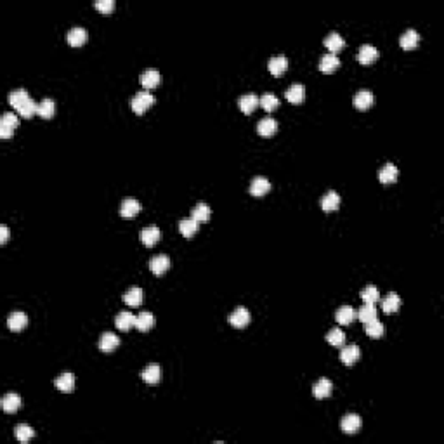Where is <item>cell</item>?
<instances>
[{
	"label": "cell",
	"instance_id": "41",
	"mask_svg": "<svg viewBox=\"0 0 444 444\" xmlns=\"http://www.w3.org/2000/svg\"><path fill=\"white\" fill-rule=\"evenodd\" d=\"M365 330L372 339H380L384 335V325L380 323L378 319H373L370 323H365Z\"/></svg>",
	"mask_w": 444,
	"mask_h": 444
},
{
	"label": "cell",
	"instance_id": "16",
	"mask_svg": "<svg viewBox=\"0 0 444 444\" xmlns=\"http://www.w3.org/2000/svg\"><path fill=\"white\" fill-rule=\"evenodd\" d=\"M397 176H399V170L394 164H385L380 169V172H378V179H380V182H384V184H392V182H396Z\"/></svg>",
	"mask_w": 444,
	"mask_h": 444
},
{
	"label": "cell",
	"instance_id": "1",
	"mask_svg": "<svg viewBox=\"0 0 444 444\" xmlns=\"http://www.w3.org/2000/svg\"><path fill=\"white\" fill-rule=\"evenodd\" d=\"M154 101H156V99H154V96L149 91H141V92H137L136 96L132 97L130 104H132V109L137 113V115H142V113H144L149 106L154 104Z\"/></svg>",
	"mask_w": 444,
	"mask_h": 444
},
{
	"label": "cell",
	"instance_id": "6",
	"mask_svg": "<svg viewBox=\"0 0 444 444\" xmlns=\"http://www.w3.org/2000/svg\"><path fill=\"white\" fill-rule=\"evenodd\" d=\"M160 80H162L160 71L154 70V68H149V70H146V71L141 75V84H142V87H144V91H149V89H154L158 84H160Z\"/></svg>",
	"mask_w": 444,
	"mask_h": 444
},
{
	"label": "cell",
	"instance_id": "10",
	"mask_svg": "<svg viewBox=\"0 0 444 444\" xmlns=\"http://www.w3.org/2000/svg\"><path fill=\"white\" fill-rule=\"evenodd\" d=\"M26 325H28V316L24 314L23 311H14L7 317V327H9L12 332H19V330H23Z\"/></svg>",
	"mask_w": 444,
	"mask_h": 444
},
{
	"label": "cell",
	"instance_id": "7",
	"mask_svg": "<svg viewBox=\"0 0 444 444\" xmlns=\"http://www.w3.org/2000/svg\"><path fill=\"white\" fill-rule=\"evenodd\" d=\"M87 30L82 26H73L70 31H68V44L73 47H78V46H84L85 42H87Z\"/></svg>",
	"mask_w": 444,
	"mask_h": 444
},
{
	"label": "cell",
	"instance_id": "13",
	"mask_svg": "<svg viewBox=\"0 0 444 444\" xmlns=\"http://www.w3.org/2000/svg\"><path fill=\"white\" fill-rule=\"evenodd\" d=\"M169 267H170L169 255L160 254V255H154V257L149 260V269H151V272H154V274H164Z\"/></svg>",
	"mask_w": 444,
	"mask_h": 444
},
{
	"label": "cell",
	"instance_id": "39",
	"mask_svg": "<svg viewBox=\"0 0 444 444\" xmlns=\"http://www.w3.org/2000/svg\"><path fill=\"white\" fill-rule=\"evenodd\" d=\"M54 111H56V103L51 99V97L44 99L42 103L38 104V109H36V113H38L42 118H51L52 115H54Z\"/></svg>",
	"mask_w": 444,
	"mask_h": 444
},
{
	"label": "cell",
	"instance_id": "2",
	"mask_svg": "<svg viewBox=\"0 0 444 444\" xmlns=\"http://www.w3.org/2000/svg\"><path fill=\"white\" fill-rule=\"evenodd\" d=\"M19 125V118L14 115V113H4L2 120H0V137L2 139H9V137L14 134V130L18 129Z\"/></svg>",
	"mask_w": 444,
	"mask_h": 444
},
{
	"label": "cell",
	"instance_id": "8",
	"mask_svg": "<svg viewBox=\"0 0 444 444\" xmlns=\"http://www.w3.org/2000/svg\"><path fill=\"white\" fill-rule=\"evenodd\" d=\"M141 377H142V380H144L146 384H149V385L158 384V382H160V377H162L160 366H158L156 362H151V365H148L144 370H142Z\"/></svg>",
	"mask_w": 444,
	"mask_h": 444
},
{
	"label": "cell",
	"instance_id": "46",
	"mask_svg": "<svg viewBox=\"0 0 444 444\" xmlns=\"http://www.w3.org/2000/svg\"><path fill=\"white\" fill-rule=\"evenodd\" d=\"M7 239H9V227L6 224H2L0 226V243H6Z\"/></svg>",
	"mask_w": 444,
	"mask_h": 444
},
{
	"label": "cell",
	"instance_id": "26",
	"mask_svg": "<svg viewBox=\"0 0 444 444\" xmlns=\"http://www.w3.org/2000/svg\"><path fill=\"white\" fill-rule=\"evenodd\" d=\"M260 104V99L257 96H255L254 92H250V94H245V96H241L239 97V108H241V111L243 113H252L254 111L255 108H257V106Z\"/></svg>",
	"mask_w": 444,
	"mask_h": 444
},
{
	"label": "cell",
	"instance_id": "33",
	"mask_svg": "<svg viewBox=\"0 0 444 444\" xmlns=\"http://www.w3.org/2000/svg\"><path fill=\"white\" fill-rule=\"evenodd\" d=\"M179 231H181L182 236H186V238H191V236H193L198 231V222L194 221L193 217L182 219V221L179 222Z\"/></svg>",
	"mask_w": 444,
	"mask_h": 444
},
{
	"label": "cell",
	"instance_id": "15",
	"mask_svg": "<svg viewBox=\"0 0 444 444\" xmlns=\"http://www.w3.org/2000/svg\"><path fill=\"white\" fill-rule=\"evenodd\" d=\"M418 42H420V33H418L417 30H413V28H408V30L405 31V33L401 35V38H399V44H401L402 49H415L418 46Z\"/></svg>",
	"mask_w": 444,
	"mask_h": 444
},
{
	"label": "cell",
	"instance_id": "27",
	"mask_svg": "<svg viewBox=\"0 0 444 444\" xmlns=\"http://www.w3.org/2000/svg\"><path fill=\"white\" fill-rule=\"evenodd\" d=\"M335 319L339 325H351L356 319V311L351 305H342L339 311L335 312Z\"/></svg>",
	"mask_w": 444,
	"mask_h": 444
},
{
	"label": "cell",
	"instance_id": "4",
	"mask_svg": "<svg viewBox=\"0 0 444 444\" xmlns=\"http://www.w3.org/2000/svg\"><path fill=\"white\" fill-rule=\"evenodd\" d=\"M359 357H361V349L357 347L356 344H349V345H345V347H342L340 359H342V362H344V365L351 366L357 359H359Z\"/></svg>",
	"mask_w": 444,
	"mask_h": 444
},
{
	"label": "cell",
	"instance_id": "38",
	"mask_svg": "<svg viewBox=\"0 0 444 444\" xmlns=\"http://www.w3.org/2000/svg\"><path fill=\"white\" fill-rule=\"evenodd\" d=\"M357 317L362 321V323H370V321L377 319V307L375 304H365L357 312Z\"/></svg>",
	"mask_w": 444,
	"mask_h": 444
},
{
	"label": "cell",
	"instance_id": "25",
	"mask_svg": "<svg viewBox=\"0 0 444 444\" xmlns=\"http://www.w3.org/2000/svg\"><path fill=\"white\" fill-rule=\"evenodd\" d=\"M56 387L61 390V392H71L75 389V375L73 373H61L58 378H56Z\"/></svg>",
	"mask_w": 444,
	"mask_h": 444
},
{
	"label": "cell",
	"instance_id": "29",
	"mask_svg": "<svg viewBox=\"0 0 444 444\" xmlns=\"http://www.w3.org/2000/svg\"><path fill=\"white\" fill-rule=\"evenodd\" d=\"M344 38H342L340 33H337V31H330V33L327 35V38H325V46H327L330 49V54H335V52H339L342 47H344Z\"/></svg>",
	"mask_w": 444,
	"mask_h": 444
},
{
	"label": "cell",
	"instance_id": "42",
	"mask_svg": "<svg viewBox=\"0 0 444 444\" xmlns=\"http://www.w3.org/2000/svg\"><path fill=\"white\" fill-rule=\"evenodd\" d=\"M260 106H262L266 111H272L274 108H278L279 106V99L274 96V94L271 92H266L262 97H260Z\"/></svg>",
	"mask_w": 444,
	"mask_h": 444
},
{
	"label": "cell",
	"instance_id": "3",
	"mask_svg": "<svg viewBox=\"0 0 444 444\" xmlns=\"http://www.w3.org/2000/svg\"><path fill=\"white\" fill-rule=\"evenodd\" d=\"M229 323L236 328H245L248 323H250V312H248L247 307H238L231 312L229 316Z\"/></svg>",
	"mask_w": 444,
	"mask_h": 444
},
{
	"label": "cell",
	"instance_id": "44",
	"mask_svg": "<svg viewBox=\"0 0 444 444\" xmlns=\"http://www.w3.org/2000/svg\"><path fill=\"white\" fill-rule=\"evenodd\" d=\"M327 340L330 342V344L332 345H344V342H345V335H344V332H342L340 328H332L330 330V332L327 333Z\"/></svg>",
	"mask_w": 444,
	"mask_h": 444
},
{
	"label": "cell",
	"instance_id": "19",
	"mask_svg": "<svg viewBox=\"0 0 444 444\" xmlns=\"http://www.w3.org/2000/svg\"><path fill=\"white\" fill-rule=\"evenodd\" d=\"M276 130H278V122H276L272 116L262 118V120H260L259 124H257V132L260 134V136H264V137L272 136V134H274Z\"/></svg>",
	"mask_w": 444,
	"mask_h": 444
},
{
	"label": "cell",
	"instance_id": "24",
	"mask_svg": "<svg viewBox=\"0 0 444 444\" xmlns=\"http://www.w3.org/2000/svg\"><path fill=\"white\" fill-rule=\"evenodd\" d=\"M19 406H21V397H19L18 394L9 392V394H6V396H4L2 410L6 411V413H16V411L19 410Z\"/></svg>",
	"mask_w": 444,
	"mask_h": 444
},
{
	"label": "cell",
	"instance_id": "45",
	"mask_svg": "<svg viewBox=\"0 0 444 444\" xmlns=\"http://www.w3.org/2000/svg\"><path fill=\"white\" fill-rule=\"evenodd\" d=\"M96 7L99 11H103V12H109L113 7H115V0H97Z\"/></svg>",
	"mask_w": 444,
	"mask_h": 444
},
{
	"label": "cell",
	"instance_id": "23",
	"mask_svg": "<svg viewBox=\"0 0 444 444\" xmlns=\"http://www.w3.org/2000/svg\"><path fill=\"white\" fill-rule=\"evenodd\" d=\"M134 323H136V316H134L130 311L118 312V316H116V319H115L116 328L122 330V332H127V330H130V328L134 327Z\"/></svg>",
	"mask_w": 444,
	"mask_h": 444
},
{
	"label": "cell",
	"instance_id": "34",
	"mask_svg": "<svg viewBox=\"0 0 444 444\" xmlns=\"http://www.w3.org/2000/svg\"><path fill=\"white\" fill-rule=\"evenodd\" d=\"M287 99L290 101V103H300V101L304 99V85L302 84H292L290 87L287 89Z\"/></svg>",
	"mask_w": 444,
	"mask_h": 444
},
{
	"label": "cell",
	"instance_id": "22",
	"mask_svg": "<svg viewBox=\"0 0 444 444\" xmlns=\"http://www.w3.org/2000/svg\"><path fill=\"white\" fill-rule=\"evenodd\" d=\"M340 205V194L337 191H328L323 198H321V209L325 212H332L337 210Z\"/></svg>",
	"mask_w": 444,
	"mask_h": 444
},
{
	"label": "cell",
	"instance_id": "18",
	"mask_svg": "<svg viewBox=\"0 0 444 444\" xmlns=\"http://www.w3.org/2000/svg\"><path fill=\"white\" fill-rule=\"evenodd\" d=\"M373 101L375 97L372 91H368V89H362V91L356 92V96H354V106L357 109H368L373 104Z\"/></svg>",
	"mask_w": 444,
	"mask_h": 444
},
{
	"label": "cell",
	"instance_id": "17",
	"mask_svg": "<svg viewBox=\"0 0 444 444\" xmlns=\"http://www.w3.org/2000/svg\"><path fill=\"white\" fill-rule=\"evenodd\" d=\"M142 299H144V292H142V288H139V287L129 288L124 295L125 304L130 305V307H139V305L142 304Z\"/></svg>",
	"mask_w": 444,
	"mask_h": 444
},
{
	"label": "cell",
	"instance_id": "32",
	"mask_svg": "<svg viewBox=\"0 0 444 444\" xmlns=\"http://www.w3.org/2000/svg\"><path fill=\"white\" fill-rule=\"evenodd\" d=\"M210 214H212L210 207L207 205V203H203V201L196 203V205H194V209L191 210V217H193L196 222H205V221H209Z\"/></svg>",
	"mask_w": 444,
	"mask_h": 444
},
{
	"label": "cell",
	"instance_id": "30",
	"mask_svg": "<svg viewBox=\"0 0 444 444\" xmlns=\"http://www.w3.org/2000/svg\"><path fill=\"white\" fill-rule=\"evenodd\" d=\"M340 66V59L335 54H325L319 61V70L323 73H332Z\"/></svg>",
	"mask_w": 444,
	"mask_h": 444
},
{
	"label": "cell",
	"instance_id": "5",
	"mask_svg": "<svg viewBox=\"0 0 444 444\" xmlns=\"http://www.w3.org/2000/svg\"><path fill=\"white\" fill-rule=\"evenodd\" d=\"M361 429V417H357L356 413H349L342 418V430L345 434H356Z\"/></svg>",
	"mask_w": 444,
	"mask_h": 444
},
{
	"label": "cell",
	"instance_id": "21",
	"mask_svg": "<svg viewBox=\"0 0 444 444\" xmlns=\"http://www.w3.org/2000/svg\"><path fill=\"white\" fill-rule=\"evenodd\" d=\"M269 71L272 73V75H283L285 70L288 68V59L285 58V56H272L271 59H269Z\"/></svg>",
	"mask_w": 444,
	"mask_h": 444
},
{
	"label": "cell",
	"instance_id": "28",
	"mask_svg": "<svg viewBox=\"0 0 444 444\" xmlns=\"http://www.w3.org/2000/svg\"><path fill=\"white\" fill-rule=\"evenodd\" d=\"M134 327H136L137 330H141V332H148L149 328L154 327V316L148 311L139 312V316H136V323H134Z\"/></svg>",
	"mask_w": 444,
	"mask_h": 444
},
{
	"label": "cell",
	"instance_id": "36",
	"mask_svg": "<svg viewBox=\"0 0 444 444\" xmlns=\"http://www.w3.org/2000/svg\"><path fill=\"white\" fill-rule=\"evenodd\" d=\"M14 435L19 442H28L30 439H33L35 430L30 425H26V423H21V425H18L14 429Z\"/></svg>",
	"mask_w": 444,
	"mask_h": 444
},
{
	"label": "cell",
	"instance_id": "20",
	"mask_svg": "<svg viewBox=\"0 0 444 444\" xmlns=\"http://www.w3.org/2000/svg\"><path fill=\"white\" fill-rule=\"evenodd\" d=\"M332 389H333V385L328 378H319V380L314 384V387H312V394H314L316 399H325L332 394Z\"/></svg>",
	"mask_w": 444,
	"mask_h": 444
},
{
	"label": "cell",
	"instance_id": "37",
	"mask_svg": "<svg viewBox=\"0 0 444 444\" xmlns=\"http://www.w3.org/2000/svg\"><path fill=\"white\" fill-rule=\"evenodd\" d=\"M28 99H30V96H28V92L24 91V89H16V91H12L9 94V103L11 106H14V109H18L19 106L26 103Z\"/></svg>",
	"mask_w": 444,
	"mask_h": 444
},
{
	"label": "cell",
	"instance_id": "9",
	"mask_svg": "<svg viewBox=\"0 0 444 444\" xmlns=\"http://www.w3.org/2000/svg\"><path fill=\"white\" fill-rule=\"evenodd\" d=\"M141 212V203L137 201V199H134V198H125L124 201H122V205H120V214H122V217H125V219H130V217H134V215H137Z\"/></svg>",
	"mask_w": 444,
	"mask_h": 444
},
{
	"label": "cell",
	"instance_id": "43",
	"mask_svg": "<svg viewBox=\"0 0 444 444\" xmlns=\"http://www.w3.org/2000/svg\"><path fill=\"white\" fill-rule=\"evenodd\" d=\"M36 109H38V104H36L35 101L30 97V99H28L26 103H23L21 106H19V108H18V113H19V115H21V116H24V118H30V116H33V115H35Z\"/></svg>",
	"mask_w": 444,
	"mask_h": 444
},
{
	"label": "cell",
	"instance_id": "14",
	"mask_svg": "<svg viewBox=\"0 0 444 444\" xmlns=\"http://www.w3.org/2000/svg\"><path fill=\"white\" fill-rule=\"evenodd\" d=\"M120 345V339H118V335H115V333L111 332H106L101 335V340H99V349L103 352H111L115 351V349Z\"/></svg>",
	"mask_w": 444,
	"mask_h": 444
},
{
	"label": "cell",
	"instance_id": "35",
	"mask_svg": "<svg viewBox=\"0 0 444 444\" xmlns=\"http://www.w3.org/2000/svg\"><path fill=\"white\" fill-rule=\"evenodd\" d=\"M399 305H401V299H399L397 293H389V295L382 300V309H384V312H387V314H389V312H396Z\"/></svg>",
	"mask_w": 444,
	"mask_h": 444
},
{
	"label": "cell",
	"instance_id": "31",
	"mask_svg": "<svg viewBox=\"0 0 444 444\" xmlns=\"http://www.w3.org/2000/svg\"><path fill=\"white\" fill-rule=\"evenodd\" d=\"M141 239L146 247H153L160 239V229L156 226H148L141 231Z\"/></svg>",
	"mask_w": 444,
	"mask_h": 444
},
{
	"label": "cell",
	"instance_id": "40",
	"mask_svg": "<svg viewBox=\"0 0 444 444\" xmlns=\"http://www.w3.org/2000/svg\"><path fill=\"white\" fill-rule=\"evenodd\" d=\"M361 299L365 300V304H375L378 299H380V292L375 285H368L365 287V290L361 292Z\"/></svg>",
	"mask_w": 444,
	"mask_h": 444
},
{
	"label": "cell",
	"instance_id": "11",
	"mask_svg": "<svg viewBox=\"0 0 444 444\" xmlns=\"http://www.w3.org/2000/svg\"><path fill=\"white\" fill-rule=\"evenodd\" d=\"M377 58H378V49L372 46V44H365V46L359 47V52H357V59H359V63L372 64Z\"/></svg>",
	"mask_w": 444,
	"mask_h": 444
},
{
	"label": "cell",
	"instance_id": "12",
	"mask_svg": "<svg viewBox=\"0 0 444 444\" xmlns=\"http://www.w3.org/2000/svg\"><path fill=\"white\" fill-rule=\"evenodd\" d=\"M269 189H271V182H269L267 177H262V176L254 177V181H252L250 184V194H254V196H264Z\"/></svg>",
	"mask_w": 444,
	"mask_h": 444
}]
</instances>
